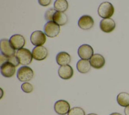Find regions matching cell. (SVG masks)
<instances>
[{"mask_svg": "<svg viewBox=\"0 0 129 115\" xmlns=\"http://www.w3.org/2000/svg\"><path fill=\"white\" fill-rule=\"evenodd\" d=\"M0 49L1 54L7 58L15 55V49L12 46L9 40L7 39L1 40Z\"/></svg>", "mask_w": 129, "mask_h": 115, "instance_id": "obj_5", "label": "cell"}, {"mask_svg": "<svg viewBox=\"0 0 129 115\" xmlns=\"http://www.w3.org/2000/svg\"><path fill=\"white\" fill-rule=\"evenodd\" d=\"M9 41L12 46L15 49L17 50L22 48L25 44V39L24 37L22 35L19 34L12 35L10 37Z\"/></svg>", "mask_w": 129, "mask_h": 115, "instance_id": "obj_11", "label": "cell"}, {"mask_svg": "<svg viewBox=\"0 0 129 115\" xmlns=\"http://www.w3.org/2000/svg\"><path fill=\"white\" fill-rule=\"evenodd\" d=\"M21 89L23 92L27 93H31L33 90V86L30 83L27 82L23 83L22 84Z\"/></svg>", "mask_w": 129, "mask_h": 115, "instance_id": "obj_23", "label": "cell"}, {"mask_svg": "<svg viewBox=\"0 0 129 115\" xmlns=\"http://www.w3.org/2000/svg\"><path fill=\"white\" fill-rule=\"evenodd\" d=\"M51 1V0H38L39 5L43 7H46L48 6L50 4Z\"/></svg>", "mask_w": 129, "mask_h": 115, "instance_id": "obj_25", "label": "cell"}, {"mask_svg": "<svg viewBox=\"0 0 129 115\" xmlns=\"http://www.w3.org/2000/svg\"><path fill=\"white\" fill-rule=\"evenodd\" d=\"M115 23L111 18L103 19L100 22V28L105 33H110L115 28Z\"/></svg>", "mask_w": 129, "mask_h": 115, "instance_id": "obj_13", "label": "cell"}, {"mask_svg": "<svg viewBox=\"0 0 129 115\" xmlns=\"http://www.w3.org/2000/svg\"><path fill=\"white\" fill-rule=\"evenodd\" d=\"M58 74L60 78L63 80H68L73 77L74 70L69 65L61 66L58 69Z\"/></svg>", "mask_w": 129, "mask_h": 115, "instance_id": "obj_14", "label": "cell"}, {"mask_svg": "<svg viewBox=\"0 0 129 115\" xmlns=\"http://www.w3.org/2000/svg\"><path fill=\"white\" fill-rule=\"evenodd\" d=\"M54 109L55 112L59 115H66L70 110V105L66 100H59L55 102Z\"/></svg>", "mask_w": 129, "mask_h": 115, "instance_id": "obj_8", "label": "cell"}, {"mask_svg": "<svg viewBox=\"0 0 129 115\" xmlns=\"http://www.w3.org/2000/svg\"><path fill=\"white\" fill-rule=\"evenodd\" d=\"M94 21L93 18L89 15H83L81 16L78 22V26L83 30L90 29L94 25Z\"/></svg>", "mask_w": 129, "mask_h": 115, "instance_id": "obj_12", "label": "cell"}, {"mask_svg": "<svg viewBox=\"0 0 129 115\" xmlns=\"http://www.w3.org/2000/svg\"><path fill=\"white\" fill-rule=\"evenodd\" d=\"M97 12L99 16L103 19L109 18L113 15L114 8L110 3L104 2L99 5Z\"/></svg>", "mask_w": 129, "mask_h": 115, "instance_id": "obj_1", "label": "cell"}, {"mask_svg": "<svg viewBox=\"0 0 129 115\" xmlns=\"http://www.w3.org/2000/svg\"><path fill=\"white\" fill-rule=\"evenodd\" d=\"M118 104L122 107H126L129 105V94L122 92L119 93L116 98Z\"/></svg>", "mask_w": 129, "mask_h": 115, "instance_id": "obj_19", "label": "cell"}, {"mask_svg": "<svg viewBox=\"0 0 129 115\" xmlns=\"http://www.w3.org/2000/svg\"><path fill=\"white\" fill-rule=\"evenodd\" d=\"M45 34L40 30H36L32 32L30 36V41L35 46H41L44 44L46 41Z\"/></svg>", "mask_w": 129, "mask_h": 115, "instance_id": "obj_6", "label": "cell"}, {"mask_svg": "<svg viewBox=\"0 0 129 115\" xmlns=\"http://www.w3.org/2000/svg\"><path fill=\"white\" fill-rule=\"evenodd\" d=\"M87 115H98V114H95V113H91L88 114Z\"/></svg>", "mask_w": 129, "mask_h": 115, "instance_id": "obj_28", "label": "cell"}, {"mask_svg": "<svg viewBox=\"0 0 129 115\" xmlns=\"http://www.w3.org/2000/svg\"><path fill=\"white\" fill-rule=\"evenodd\" d=\"M44 33L50 38L56 37L60 32L59 25L53 21H48L44 26Z\"/></svg>", "mask_w": 129, "mask_h": 115, "instance_id": "obj_4", "label": "cell"}, {"mask_svg": "<svg viewBox=\"0 0 129 115\" xmlns=\"http://www.w3.org/2000/svg\"><path fill=\"white\" fill-rule=\"evenodd\" d=\"M110 115H122V114L119 113H118V112H113V113H111Z\"/></svg>", "mask_w": 129, "mask_h": 115, "instance_id": "obj_27", "label": "cell"}, {"mask_svg": "<svg viewBox=\"0 0 129 115\" xmlns=\"http://www.w3.org/2000/svg\"><path fill=\"white\" fill-rule=\"evenodd\" d=\"M90 63L91 67L96 69L102 68L105 64V60L103 55L99 53H96L90 59Z\"/></svg>", "mask_w": 129, "mask_h": 115, "instance_id": "obj_15", "label": "cell"}, {"mask_svg": "<svg viewBox=\"0 0 129 115\" xmlns=\"http://www.w3.org/2000/svg\"><path fill=\"white\" fill-rule=\"evenodd\" d=\"M16 56L18 59L21 65L26 66L30 64L32 61L33 55L31 51L25 48H22L18 50L16 53Z\"/></svg>", "mask_w": 129, "mask_h": 115, "instance_id": "obj_3", "label": "cell"}, {"mask_svg": "<svg viewBox=\"0 0 129 115\" xmlns=\"http://www.w3.org/2000/svg\"><path fill=\"white\" fill-rule=\"evenodd\" d=\"M78 53L81 59L88 60L93 55L94 50L93 48L90 45L84 44L79 47Z\"/></svg>", "mask_w": 129, "mask_h": 115, "instance_id": "obj_7", "label": "cell"}, {"mask_svg": "<svg viewBox=\"0 0 129 115\" xmlns=\"http://www.w3.org/2000/svg\"><path fill=\"white\" fill-rule=\"evenodd\" d=\"M124 112L125 115H129V105L125 107Z\"/></svg>", "mask_w": 129, "mask_h": 115, "instance_id": "obj_26", "label": "cell"}, {"mask_svg": "<svg viewBox=\"0 0 129 115\" xmlns=\"http://www.w3.org/2000/svg\"><path fill=\"white\" fill-rule=\"evenodd\" d=\"M68 115H85V112L80 107H74L70 110Z\"/></svg>", "mask_w": 129, "mask_h": 115, "instance_id": "obj_21", "label": "cell"}, {"mask_svg": "<svg viewBox=\"0 0 129 115\" xmlns=\"http://www.w3.org/2000/svg\"><path fill=\"white\" fill-rule=\"evenodd\" d=\"M68 18L67 15L63 12L56 11L53 16L52 21L54 22L59 26H63L67 24Z\"/></svg>", "mask_w": 129, "mask_h": 115, "instance_id": "obj_17", "label": "cell"}, {"mask_svg": "<svg viewBox=\"0 0 129 115\" xmlns=\"http://www.w3.org/2000/svg\"><path fill=\"white\" fill-rule=\"evenodd\" d=\"M32 53L33 59L37 61H42L47 56L48 50L42 45L36 46L33 48Z\"/></svg>", "mask_w": 129, "mask_h": 115, "instance_id": "obj_10", "label": "cell"}, {"mask_svg": "<svg viewBox=\"0 0 129 115\" xmlns=\"http://www.w3.org/2000/svg\"><path fill=\"white\" fill-rule=\"evenodd\" d=\"M90 61L86 60L81 59L79 60L76 65L77 70L81 73L85 74L88 73L91 69Z\"/></svg>", "mask_w": 129, "mask_h": 115, "instance_id": "obj_18", "label": "cell"}, {"mask_svg": "<svg viewBox=\"0 0 129 115\" xmlns=\"http://www.w3.org/2000/svg\"><path fill=\"white\" fill-rule=\"evenodd\" d=\"M53 6L56 11L64 12L68 9L69 4L67 0H55Z\"/></svg>", "mask_w": 129, "mask_h": 115, "instance_id": "obj_20", "label": "cell"}, {"mask_svg": "<svg viewBox=\"0 0 129 115\" xmlns=\"http://www.w3.org/2000/svg\"><path fill=\"white\" fill-rule=\"evenodd\" d=\"M56 11L53 8H50L46 11L44 14L45 19L47 21H52L53 16Z\"/></svg>", "mask_w": 129, "mask_h": 115, "instance_id": "obj_22", "label": "cell"}, {"mask_svg": "<svg viewBox=\"0 0 129 115\" xmlns=\"http://www.w3.org/2000/svg\"><path fill=\"white\" fill-rule=\"evenodd\" d=\"M34 76L32 69L27 66L21 67L17 73V77L21 82H27L31 80Z\"/></svg>", "mask_w": 129, "mask_h": 115, "instance_id": "obj_2", "label": "cell"}, {"mask_svg": "<svg viewBox=\"0 0 129 115\" xmlns=\"http://www.w3.org/2000/svg\"><path fill=\"white\" fill-rule=\"evenodd\" d=\"M7 61L10 62L11 63H12L13 65H14L15 67H17L19 64V61L18 60V58L17 57L16 55H14L13 56H12L10 58H8Z\"/></svg>", "mask_w": 129, "mask_h": 115, "instance_id": "obj_24", "label": "cell"}, {"mask_svg": "<svg viewBox=\"0 0 129 115\" xmlns=\"http://www.w3.org/2000/svg\"><path fill=\"white\" fill-rule=\"evenodd\" d=\"M71 61L70 55L65 51L59 52L56 56V63L60 66L68 65L71 62Z\"/></svg>", "mask_w": 129, "mask_h": 115, "instance_id": "obj_16", "label": "cell"}, {"mask_svg": "<svg viewBox=\"0 0 129 115\" xmlns=\"http://www.w3.org/2000/svg\"><path fill=\"white\" fill-rule=\"evenodd\" d=\"M15 66L7 61L1 65V73L5 77L10 78L14 76L16 72Z\"/></svg>", "mask_w": 129, "mask_h": 115, "instance_id": "obj_9", "label": "cell"}]
</instances>
